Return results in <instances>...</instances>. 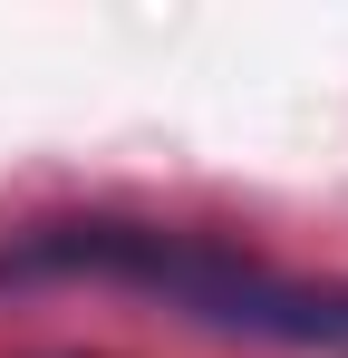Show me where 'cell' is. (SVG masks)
I'll return each mask as SVG.
<instances>
[{"instance_id":"6da1fadb","label":"cell","mask_w":348,"mask_h":358,"mask_svg":"<svg viewBox=\"0 0 348 358\" xmlns=\"http://www.w3.org/2000/svg\"><path fill=\"white\" fill-rule=\"evenodd\" d=\"M0 281H116V291H155L165 310L203 320V329H232V339L348 349V281H310V271H281V262H252L223 233L136 223V213L10 223L0 233Z\"/></svg>"}]
</instances>
